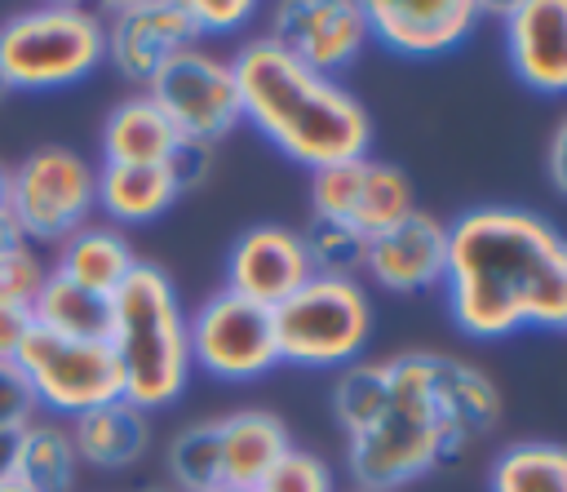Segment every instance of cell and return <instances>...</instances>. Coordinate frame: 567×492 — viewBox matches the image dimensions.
Here are the masks:
<instances>
[{
    "instance_id": "6da1fadb",
    "label": "cell",
    "mask_w": 567,
    "mask_h": 492,
    "mask_svg": "<svg viewBox=\"0 0 567 492\" xmlns=\"http://www.w3.org/2000/svg\"><path fill=\"white\" fill-rule=\"evenodd\" d=\"M447 315L470 341L527 328L567 332V239L518 204H474L447 222Z\"/></svg>"
},
{
    "instance_id": "7a4b0ae2",
    "label": "cell",
    "mask_w": 567,
    "mask_h": 492,
    "mask_svg": "<svg viewBox=\"0 0 567 492\" xmlns=\"http://www.w3.org/2000/svg\"><path fill=\"white\" fill-rule=\"evenodd\" d=\"M390 363L385 412L346 439L354 488L399 492L470 452L501 421L496 381L447 350H399Z\"/></svg>"
},
{
    "instance_id": "3957f363",
    "label": "cell",
    "mask_w": 567,
    "mask_h": 492,
    "mask_svg": "<svg viewBox=\"0 0 567 492\" xmlns=\"http://www.w3.org/2000/svg\"><path fill=\"white\" fill-rule=\"evenodd\" d=\"M230 71L244 124L297 168L315 173L323 164L368 155L372 115L341 80L301 66L266 35L244 40L230 58Z\"/></svg>"
},
{
    "instance_id": "277c9868",
    "label": "cell",
    "mask_w": 567,
    "mask_h": 492,
    "mask_svg": "<svg viewBox=\"0 0 567 492\" xmlns=\"http://www.w3.org/2000/svg\"><path fill=\"white\" fill-rule=\"evenodd\" d=\"M120 368V399L142 412H159L177 403L190 386V346H186V310L177 284L155 262H137L128 279L111 297V337Z\"/></svg>"
},
{
    "instance_id": "5b68a950",
    "label": "cell",
    "mask_w": 567,
    "mask_h": 492,
    "mask_svg": "<svg viewBox=\"0 0 567 492\" xmlns=\"http://www.w3.org/2000/svg\"><path fill=\"white\" fill-rule=\"evenodd\" d=\"M275 319V346L279 363L310 368V372H341L363 359L377 310L363 279H337V275H310L288 301L270 310Z\"/></svg>"
},
{
    "instance_id": "8992f818",
    "label": "cell",
    "mask_w": 567,
    "mask_h": 492,
    "mask_svg": "<svg viewBox=\"0 0 567 492\" xmlns=\"http://www.w3.org/2000/svg\"><path fill=\"white\" fill-rule=\"evenodd\" d=\"M102 62V13L84 4H35L0 27V71L18 93H53L80 84Z\"/></svg>"
},
{
    "instance_id": "52a82bcc",
    "label": "cell",
    "mask_w": 567,
    "mask_h": 492,
    "mask_svg": "<svg viewBox=\"0 0 567 492\" xmlns=\"http://www.w3.org/2000/svg\"><path fill=\"white\" fill-rule=\"evenodd\" d=\"M93 177L89 160L71 146H35L9 168V199L4 213L18 222L27 244L58 248L71 230L89 222L93 204Z\"/></svg>"
},
{
    "instance_id": "ba28073f",
    "label": "cell",
    "mask_w": 567,
    "mask_h": 492,
    "mask_svg": "<svg viewBox=\"0 0 567 492\" xmlns=\"http://www.w3.org/2000/svg\"><path fill=\"white\" fill-rule=\"evenodd\" d=\"M186 346H190V368L226 386H248L279 368L270 310L226 288H217L195 310H186Z\"/></svg>"
},
{
    "instance_id": "9c48e42d",
    "label": "cell",
    "mask_w": 567,
    "mask_h": 492,
    "mask_svg": "<svg viewBox=\"0 0 567 492\" xmlns=\"http://www.w3.org/2000/svg\"><path fill=\"white\" fill-rule=\"evenodd\" d=\"M13 363L31 386L35 408H44L53 421H75L80 412L120 399V368L106 341H71L31 328Z\"/></svg>"
},
{
    "instance_id": "30bf717a",
    "label": "cell",
    "mask_w": 567,
    "mask_h": 492,
    "mask_svg": "<svg viewBox=\"0 0 567 492\" xmlns=\"http://www.w3.org/2000/svg\"><path fill=\"white\" fill-rule=\"evenodd\" d=\"M142 93L164 111V120L177 129V137H190V142L217 146L226 133H235L244 124L230 58H221L204 44L173 53Z\"/></svg>"
},
{
    "instance_id": "8fae6325",
    "label": "cell",
    "mask_w": 567,
    "mask_h": 492,
    "mask_svg": "<svg viewBox=\"0 0 567 492\" xmlns=\"http://www.w3.org/2000/svg\"><path fill=\"white\" fill-rule=\"evenodd\" d=\"M266 40L292 53L301 66L341 80L359 62L368 40V13L354 0H284L270 9Z\"/></svg>"
},
{
    "instance_id": "7c38bea8",
    "label": "cell",
    "mask_w": 567,
    "mask_h": 492,
    "mask_svg": "<svg viewBox=\"0 0 567 492\" xmlns=\"http://www.w3.org/2000/svg\"><path fill=\"white\" fill-rule=\"evenodd\" d=\"M102 40H106V62L128 84L146 89L173 53L199 44V31L190 22L186 0H124V4H106Z\"/></svg>"
},
{
    "instance_id": "4fadbf2b",
    "label": "cell",
    "mask_w": 567,
    "mask_h": 492,
    "mask_svg": "<svg viewBox=\"0 0 567 492\" xmlns=\"http://www.w3.org/2000/svg\"><path fill=\"white\" fill-rule=\"evenodd\" d=\"M368 40L394 58L425 62L461 49L487 4L474 0H368Z\"/></svg>"
},
{
    "instance_id": "5bb4252c",
    "label": "cell",
    "mask_w": 567,
    "mask_h": 492,
    "mask_svg": "<svg viewBox=\"0 0 567 492\" xmlns=\"http://www.w3.org/2000/svg\"><path fill=\"white\" fill-rule=\"evenodd\" d=\"M496 18L514 80L540 98H567V0H514Z\"/></svg>"
},
{
    "instance_id": "9a60e30c",
    "label": "cell",
    "mask_w": 567,
    "mask_h": 492,
    "mask_svg": "<svg viewBox=\"0 0 567 492\" xmlns=\"http://www.w3.org/2000/svg\"><path fill=\"white\" fill-rule=\"evenodd\" d=\"M377 288L394 293V297H416L430 288H443L447 275V222L412 208L403 222H394L390 230L372 235L363 248V270Z\"/></svg>"
},
{
    "instance_id": "2e32d148",
    "label": "cell",
    "mask_w": 567,
    "mask_h": 492,
    "mask_svg": "<svg viewBox=\"0 0 567 492\" xmlns=\"http://www.w3.org/2000/svg\"><path fill=\"white\" fill-rule=\"evenodd\" d=\"M310 275L315 270H310L301 230L279 226V222L248 226L226 253V293H235L244 301H257L266 310L288 301Z\"/></svg>"
},
{
    "instance_id": "e0dca14e",
    "label": "cell",
    "mask_w": 567,
    "mask_h": 492,
    "mask_svg": "<svg viewBox=\"0 0 567 492\" xmlns=\"http://www.w3.org/2000/svg\"><path fill=\"white\" fill-rule=\"evenodd\" d=\"M66 430L80 465H93V470H128L151 452V412L133 408L128 399L89 408L75 421H66Z\"/></svg>"
},
{
    "instance_id": "ac0fdd59",
    "label": "cell",
    "mask_w": 567,
    "mask_h": 492,
    "mask_svg": "<svg viewBox=\"0 0 567 492\" xmlns=\"http://www.w3.org/2000/svg\"><path fill=\"white\" fill-rule=\"evenodd\" d=\"M217 443H221V483L257 488L266 470L292 448V434L284 417L266 408H239L230 417H217Z\"/></svg>"
},
{
    "instance_id": "d6986e66",
    "label": "cell",
    "mask_w": 567,
    "mask_h": 492,
    "mask_svg": "<svg viewBox=\"0 0 567 492\" xmlns=\"http://www.w3.org/2000/svg\"><path fill=\"white\" fill-rule=\"evenodd\" d=\"M137 266L133 244L115 230V226H97L84 222L80 230H71L58 248H53V275H62L75 288H89L97 297H115V288L128 279V270Z\"/></svg>"
},
{
    "instance_id": "ffe728a7",
    "label": "cell",
    "mask_w": 567,
    "mask_h": 492,
    "mask_svg": "<svg viewBox=\"0 0 567 492\" xmlns=\"http://www.w3.org/2000/svg\"><path fill=\"white\" fill-rule=\"evenodd\" d=\"M177 186L164 164H102L93 177V204L115 226H142L177 204Z\"/></svg>"
},
{
    "instance_id": "44dd1931",
    "label": "cell",
    "mask_w": 567,
    "mask_h": 492,
    "mask_svg": "<svg viewBox=\"0 0 567 492\" xmlns=\"http://www.w3.org/2000/svg\"><path fill=\"white\" fill-rule=\"evenodd\" d=\"M97 142H102V164H164L168 151L177 146V129L146 93H133L106 111Z\"/></svg>"
},
{
    "instance_id": "7402d4cb",
    "label": "cell",
    "mask_w": 567,
    "mask_h": 492,
    "mask_svg": "<svg viewBox=\"0 0 567 492\" xmlns=\"http://www.w3.org/2000/svg\"><path fill=\"white\" fill-rule=\"evenodd\" d=\"M18 483H27L31 492H71L80 479V457L71 443L66 421L53 417H31L18 434Z\"/></svg>"
},
{
    "instance_id": "603a6c76",
    "label": "cell",
    "mask_w": 567,
    "mask_h": 492,
    "mask_svg": "<svg viewBox=\"0 0 567 492\" xmlns=\"http://www.w3.org/2000/svg\"><path fill=\"white\" fill-rule=\"evenodd\" d=\"M31 324L40 332L71 337V341H106L111 337V297L75 288L62 275L49 270L44 288L31 301Z\"/></svg>"
},
{
    "instance_id": "cb8c5ba5",
    "label": "cell",
    "mask_w": 567,
    "mask_h": 492,
    "mask_svg": "<svg viewBox=\"0 0 567 492\" xmlns=\"http://www.w3.org/2000/svg\"><path fill=\"white\" fill-rule=\"evenodd\" d=\"M487 492H567V443L514 439L487 465Z\"/></svg>"
},
{
    "instance_id": "d4e9b609",
    "label": "cell",
    "mask_w": 567,
    "mask_h": 492,
    "mask_svg": "<svg viewBox=\"0 0 567 492\" xmlns=\"http://www.w3.org/2000/svg\"><path fill=\"white\" fill-rule=\"evenodd\" d=\"M412 208H416L412 177L399 164L368 155L363 160V177H359V195H354V213H350L346 226L359 230L363 239H372V235L390 230L394 222H403Z\"/></svg>"
},
{
    "instance_id": "484cf974",
    "label": "cell",
    "mask_w": 567,
    "mask_h": 492,
    "mask_svg": "<svg viewBox=\"0 0 567 492\" xmlns=\"http://www.w3.org/2000/svg\"><path fill=\"white\" fill-rule=\"evenodd\" d=\"M385 403H390V363L385 359H359V363L341 368L328 390V408L346 439L368 430L385 412Z\"/></svg>"
},
{
    "instance_id": "4316f807",
    "label": "cell",
    "mask_w": 567,
    "mask_h": 492,
    "mask_svg": "<svg viewBox=\"0 0 567 492\" xmlns=\"http://www.w3.org/2000/svg\"><path fill=\"white\" fill-rule=\"evenodd\" d=\"M164 470L177 492H213L221 488V443H217V417L182 426L164 448Z\"/></svg>"
},
{
    "instance_id": "83f0119b",
    "label": "cell",
    "mask_w": 567,
    "mask_h": 492,
    "mask_svg": "<svg viewBox=\"0 0 567 492\" xmlns=\"http://www.w3.org/2000/svg\"><path fill=\"white\" fill-rule=\"evenodd\" d=\"M306 239V257H310V270L315 275H337V279H359L363 270V248L368 239L341 222H328V217H310V226L301 230Z\"/></svg>"
},
{
    "instance_id": "f1b7e54d",
    "label": "cell",
    "mask_w": 567,
    "mask_h": 492,
    "mask_svg": "<svg viewBox=\"0 0 567 492\" xmlns=\"http://www.w3.org/2000/svg\"><path fill=\"white\" fill-rule=\"evenodd\" d=\"M252 492H341V483H337V470H332L319 452L292 443V448L266 470V479H261Z\"/></svg>"
},
{
    "instance_id": "f546056e",
    "label": "cell",
    "mask_w": 567,
    "mask_h": 492,
    "mask_svg": "<svg viewBox=\"0 0 567 492\" xmlns=\"http://www.w3.org/2000/svg\"><path fill=\"white\" fill-rule=\"evenodd\" d=\"M44 279H49V266H44V257L35 253V244L13 248V253L0 262V301L31 306L35 293L44 288Z\"/></svg>"
},
{
    "instance_id": "4dcf8cb0",
    "label": "cell",
    "mask_w": 567,
    "mask_h": 492,
    "mask_svg": "<svg viewBox=\"0 0 567 492\" xmlns=\"http://www.w3.org/2000/svg\"><path fill=\"white\" fill-rule=\"evenodd\" d=\"M186 9H190V22H195L199 40L204 35H235L257 13L252 0H186Z\"/></svg>"
},
{
    "instance_id": "1f68e13d",
    "label": "cell",
    "mask_w": 567,
    "mask_h": 492,
    "mask_svg": "<svg viewBox=\"0 0 567 492\" xmlns=\"http://www.w3.org/2000/svg\"><path fill=\"white\" fill-rule=\"evenodd\" d=\"M164 173L173 177L177 195L199 191V186L213 177V146H208V142H190V137H177V146H173L168 160H164Z\"/></svg>"
},
{
    "instance_id": "d6a6232c",
    "label": "cell",
    "mask_w": 567,
    "mask_h": 492,
    "mask_svg": "<svg viewBox=\"0 0 567 492\" xmlns=\"http://www.w3.org/2000/svg\"><path fill=\"white\" fill-rule=\"evenodd\" d=\"M31 417H35V399H31V386L22 381L18 363H0V426H9V430H22Z\"/></svg>"
},
{
    "instance_id": "836d02e7",
    "label": "cell",
    "mask_w": 567,
    "mask_h": 492,
    "mask_svg": "<svg viewBox=\"0 0 567 492\" xmlns=\"http://www.w3.org/2000/svg\"><path fill=\"white\" fill-rule=\"evenodd\" d=\"M31 306H13V301H0V363H13L22 341L31 337Z\"/></svg>"
},
{
    "instance_id": "e575fe53",
    "label": "cell",
    "mask_w": 567,
    "mask_h": 492,
    "mask_svg": "<svg viewBox=\"0 0 567 492\" xmlns=\"http://www.w3.org/2000/svg\"><path fill=\"white\" fill-rule=\"evenodd\" d=\"M545 177H549V186L567 199V115L554 124V133H549V142H545Z\"/></svg>"
},
{
    "instance_id": "d590c367",
    "label": "cell",
    "mask_w": 567,
    "mask_h": 492,
    "mask_svg": "<svg viewBox=\"0 0 567 492\" xmlns=\"http://www.w3.org/2000/svg\"><path fill=\"white\" fill-rule=\"evenodd\" d=\"M18 434H22V430L0 426V483H9L13 470H18Z\"/></svg>"
},
{
    "instance_id": "8d00e7d4",
    "label": "cell",
    "mask_w": 567,
    "mask_h": 492,
    "mask_svg": "<svg viewBox=\"0 0 567 492\" xmlns=\"http://www.w3.org/2000/svg\"><path fill=\"white\" fill-rule=\"evenodd\" d=\"M22 244H27V239H22L18 222H13V217H9L4 208H0V262H4V257H9L13 248H22Z\"/></svg>"
},
{
    "instance_id": "74e56055",
    "label": "cell",
    "mask_w": 567,
    "mask_h": 492,
    "mask_svg": "<svg viewBox=\"0 0 567 492\" xmlns=\"http://www.w3.org/2000/svg\"><path fill=\"white\" fill-rule=\"evenodd\" d=\"M4 199H9V164L0 160V208H4Z\"/></svg>"
},
{
    "instance_id": "f35d334b",
    "label": "cell",
    "mask_w": 567,
    "mask_h": 492,
    "mask_svg": "<svg viewBox=\"0 0 567 492\" xmlns=\"http://www.w3.org/2000/svg\"><path fill=\"white\" fill-rule=\"evenodd\" d=\"M0 492H31L27 483H18V479H9V483H0Z\"/></svg>"
},
{
    "instance_id": "ab89813d",
    "label": "cell",
    "mask_w": 567,
    "mask_h": 492,
    "mask_svg": "<svg viewBox=\"0 0 567 492\" xmlns=\"http://www.w3.org/2000/svg\"><path fill=\"white\" fill-rule=\"evenodd\" d=\"M137 492H177L173 483H151V488H137Z\"/></svg>"
},
{
    "instance_id": "60d3db41",
    "label": "cell",
    "mask_w": 567,
    "mask_h": 492,
    "mask_svg": "<svg viewBox=\"0 0 567 492\" xmlns=\"http://www.w3.org/2000/svg\"><path fill=\"white\" fill-rule=\"evenodd\" d=\"M9 93H13V89H9V80H4V71H0V102H4Z\"/></svg>"
},
{
    "instance_id": "b9f144b4",
    "label": "cell",
    "mask_w": 567,
    "mask_h": 492,
    "mask_svg": "<svg viewBox=\"0 0 567 492\" xmlns=\"http://www.w3.org/2000/svg\"><path fill=\"white\" fill-rule=\"evenodd\" d=\"M213 492H252V488H230V483H221V488H213Z\"/></svg>"
},
{
    "instance_id": "7bdbcfd3",
    "label": "cell",
    "mask_w": 567,
    "mask_h": 492,
    "mask_svg": "<svg viewBox=\"0 0 567 492\" xmlns=\"http://www.w3.org/2000/svg\"><path fill=\"white\" fill-rule=\"evenodd\" d=\"M346 492H372V488H346Z\"/></svg>"
}]
</instances>
